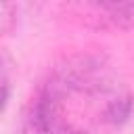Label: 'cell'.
Masks as SVG:
<instances>
[{
    "label": "cell",
    "instance_id": "6da1fadb",
    "mask_svg": "<svg viewBox=\"0 0 134 134\" xmlns=\"http://www.w3.org/2000/svg\"><path fill=\"white\" fill-rule=\"evenodd\" d=\"M46 86L61 98L71 92L105 94L115 88V75L111 67L98 57H75L59 67Z\"/></svg>",
    "mask_w": 134,
    "mask_h": 134
},
{
    "label": "cell",
    "instance_id": "7a4b0ae2",
    "mask_svg": "<svg viewBox=\"0 0 134 134\" xmlns=\"http://www.w3.org/2000/svg\"><path fill=\"white\" fill-rule=\"evenodd\" d=\"M132 107H134L132 96H128V94H117L115 98H111V100L105 105V109H103V119L109 121V124H115V126H117V124H124V121L130 117Z\"/></svg>",
    "mask_w": 134,
    "mask_h": 134
},
{
    "label": "cell",
    "instance_id": "3957f363",
    "mask_svg": "<svg viewBox=\"0 0 134 134\" xmlns=\"http://www.w3.org/2000/svg\"><path fill=\"white\" fill-rule=\"evenodd\" d=\"M19 134H48L42 117L38 115V111L34 107H29V111L23 115L21 126H19Z\"/></svg>",
    "mask_w": 134,
    "mask_h": 134
},
{
    "label": "cell",
    "instance_id": "277c9868",
    "mask_svg": "<svg viewBox=\"0 0 134 134\" xmlns=\"http://www.w3.org/2000/svg\"><path fill=\"white\" fill-rule=\"evenodd\" d=\"M2 90H4V94H2V109H6L8 98H10V77H8L6 65H2Z\"/></svg>",
    "mask_w": 134,
    "mask_h": 134
}]
</instances>
